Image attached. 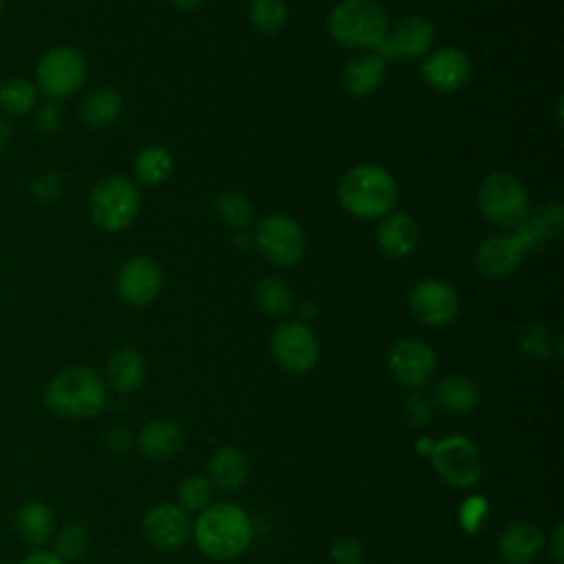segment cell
<instances>
[{"label": "cell", "instance_id": "cell-1", "mask_svg": "<svg viewBox=\"0 0 564 564\" xmlns=\"http://www.w3.org/2000/svg\"><path fill=\"white\" fill-rule=\"evenodd\" d=\"M341 207L364 220L383 218L399 196L394 176L379 163H357L344 172L337 185Z\"/></svg>", "mask_w": 564, "mask_h": 564}, {"label": "cell", "instance_id": "cell-2", "mask_svg": "<svg viewBox=\"0 0 564 564\" xmlns=\"http://www.w3.org/2000/svg\"><path fill=\"white\" fill-rule=\"evenodd\" d=\"M247 513L229 502L207 505L194 522V540L212 560H231L247 551L251 542Z\"/></svg>", "mask_w": 564, "mask_h": 564}, {"label": "cell", "instance_id": "cell-3", "mask_svg": "<svg viewBox=\"0 0 564 564\" xmlns=\"http://www.w3.org/2000/svg\"><path fill=\"white\" fill-rule=\"evenodd\" d=\"M44 403L59 416L88 419L101 412L106 405V386L95 370L86 366H73L57 372L48 381L44 390Z\"/></svg>", "mask_w": 564, "mask_h": 564}, {"label": "cell", "instance_id": "cell-4", "mask_svg": "<svg viewBox=\"0 0 564 564\" xmlns=\"http://www.w3.org/2000/svg\"><path fill=\"white\" fill-rule=\"evenodd\" d=\"M326 29L346 48L377 51L388 33V13L377 0H341L328 13Z\"/></svg>", "mask_w": 564, "mask_h": 564}, {"label": "cell", "instance_id": "cell-5", "mask_svg": "<svg viewBox=\"0 0 564 564\" xmlns=\"http://www.w3.org/2000/svg\"><path fill=\"white\" fill-rule=\"evenodd\" d=\"M478 209L482 218L500 229H516L529 214V192L511 172H491L478 185Z\"/></svg>", "mask_w": 564, "mask_h": 564}, {"label": "cell", "instance_id": "cell-6", "mask_svg": "<svg viewBox=\"0 0 564 564\" xmlns=\"http://www.w3.org/2000/svg\"><path fill=\"white\" fill-rule=\"evenodd\" d=\"M141 207L139 187L126 176H106L90 192L88 209L104 231H121L132 225Z\"/></svg>", "mask_w": 564, "mask_h": 564}, {"label": "cell", "instance_id": "cell-7", "mask_svg": "<svg viewBox=\"0 0 564 564\" xmlns=\"http://www.w3.org/2000/svg\"><path fill=\"white\" fill-rule=\"evenodd\" d=\"M88 66L84 55L73 46H55L46 51L35 68L37 88L44 97L57 101L75 95L86 79Z\"/></svg>", "mask_w": 564, "mask_h": 564}, {"label": "cell", "instance_id": "cell-8", "mask_svg": "<svg viewBox=\"0 0 564 564\" xmlns=\"http://www.w3.org/2000/svg\"><path fill=\"white\" fill-rule=\"evenodd\" d=\"M253 242L264 260L278 267L297 264L306 251V236L300 223L286 214H271L258 223Z\"/></svg>", "mask_w": 564, "mask_h": 564}, {"label": "cell", "instance_id": "cell-9", "mask_svg": "<svg viewBox=\"0 0 564 564\" xmlns=\"http://www.w3.org/2000/svg\"><path fill=\"white\" fill-rule=\"evenodd\" d=\"M432 465L452 487H471L482 471L476 445L465 436H447L432 445Z\"/></svg>", "mask_w": 564, "mask_h": 564}, {"label": "cell", "instance_id": "cell-10", "mask_svg": "<svg viewBox=\"0 0 564 564\" xmlns=\"http://www.w3.org/2000/svg\"><path fill=\"white\" fill-rule=\"evenodd\" d=\"M271 355L289 372H306L319 357L315 333L302 322H284L271 335Z\"/></svg>", "mask_w": 564, "mask_h": 564}, {"label": "cell", "instance_id": "cell-11", "mask_svg": "<svg viewBox=\"0 0 564 564\" xmlns=\"http://www.w3.org/2000/svg\"><path fill=\"white\" fill-rule=\"evenodd\" d=\"M436 40V26L423 15H410L388 29L381 46L375 51L388 59H419Z\"/></svg>", "mask_w": 564, "mask_h": 564}, {"label": "cell", "instance_id": "cell-12", "mask_svg": "<svg viewBox=\"0 0 564 564\" xmlns=\"http://www.w3.org/2000/svg\"><path fill=\"white\" fill-rule=\"evenodd\" d=\"M390 375L408 388L425 386L436 372V355L430 344L414 337H403L388 352Z\"/></svg>", "mask_w": 564, "mask_h": 564}, {"label": "cell", "instance_id": "cell-13", "mask_svg": "<svg viewBox=\"0 0 564 564\" xmlns=\"http://www.w3.org/2000/svg\"><path fill=\"white\" fill-rule=\"evenodd\" d=\"M527 249L516 234H491L482 238L474 251V269L487 280H502L513 275Z\"/></svg>", "mask_w": 564, "mask_h": 564}, {"label": "cell", "instance_id": "cell-14", "mask_svg": "<svg viewBox=\"0 0 564 564\" xmlns=\"http://www.w3.org/2000/svg\"><path fill=\"white\" fill-rule=\"evenodd\" d=\"M412 315L427 326L449 324L460 308V297L456 289L443 280H421L410 291Z\"/></svg>", "mask_w": 564, "mask_h": 564}, {"label": "cell", "instance_id": "cell-15", "mask_svg": "<svg viewBox=\"0 0 564 564\" xmlns=\"http://www.w3.org/2000/svg\"><path fill=\"white\" fill-rule=\"evenodd\" d=\"M163 284V269L148 256H134L117 273V293L130 306L150 304Z\"/></svg>", "mask_w": 564, "mask_h": 564}, {"label": "cell", "instance_id": "cell-16", "mask_svg": "<svg viewBox=\"0 0 564 564\" xmlns=\"http://www.w3.org/2000/svg\"><path fill=\"white\" fill-rule=\"evenodd\" d=\"M192 533V522L178 505H156L143 518L145 540L161 551L181 549Z\"/></svg>", "mask_w": 564, "mask_h": 564}, {"label": "cell", "instance_id": "cell-17", "mask_svg": "<svg viewBox=\"0 0 564 564\" xmlns=\"http://www.w3.org/2000/svg\"><path fill=\"white\" fill-rule=\"evenodd\" d=\"M425 84L438 93H456L471 75L469 57L458 46H443L421 64Z\"/></svg>", "mask_w": 564, "mask_h": 564}, {"label": "cell", "instance_id": "cell-18", "mask_svg": "<svg viewBox=\"0 0 564 564\" xmlns=\"http://www.w3.org/2000/svg\"><path fill=\"white\" fill-rule=\"evenodd\" d=\"M564 227V209L557 200H546L535 209H529L527 218L513 229L522 240L527 253L538 251L546 242L555 240Z\"/></svg>", "mask_w": 564, "mask_h": 564}, {"label": "cell", "instance_id": "cell-19", "mask_svg": "<svg viewBox=\"0 0 564 564\" xmlns=\"http://www.w3.org/2000/svg\"><path fill=\"white\" fill-rule=\"evenodd\" d=\"M419 225L405 212L386 214L377 229V245L390 258H408L419 247Z\"/></svg>", "mask_w": 564, "mask_h": 564}, {"label": "cell", "instance_id": "cell-20", "mask_svg": "<svg viewBox=\"0 0 564 564\" xmlns=\"http://www.w3.org/2000/svg\"><path fill=\"white\" fill-rule=\"evenodd\" d=\"M386 70H388V62L379 53L368 51L346 64L341 73V84L348 95L366 97L381 86Z\"/></svg>", "mask_w": 564, "mask_h": 564}, {"label": "cell", "instance_id": "cell-21", "mask_svg": "<svg viewBox=\"0 0 564 564\" xmlns=\"http://www.w3.org/2000/svg\"><path fill=\"white\" fill-rule=\"evenodd\" d=\"M137 445L148 458L165 460L183 445V427L174 419H154L145 423L137 436Z\"/></svg>", "mask_w": 564, "mask_h": 564}, {"label": "cell", "instance_id": "cell-22", "mask_svg": "<svg viewBox=\"0 0 564 564\" xmlns=\"http://www.w3.org/2000/svg\"><path fill=\"white\" fill-rule=\"evenodd\" d=\"M544 546V533L529 522L511 524L498 540V553L507 564H529Z\"/></svg>", "mask_w": 564, "mask_h": 564}, {"label": "cell", "instance_id": "cell-23", "mask_svg": "<svg viewBox=\"0 0 564 564\" xmlns=\"http://www.w3.org/2000/svg\"><path fill=\"white\" fill-rule=\"evenodd\" d=\"M207 474H209L212 487L234 494L247 480V458L236 447H220L212 454L207 463Z\"/></svg>", "mask_w": 564, "mask_h": 564}, {"label": "cell", "instance_id": "cell-24", "mask_svg": "<svg viewBox=\"0 0 564 564\" xmlns=\"http://www.w3.org/2000/svg\"><path fill=\"white\" fill-rule=\"evenodd\" d=\"M15 529L24 542L33 546H42L53 535L55 516L48 505L40 500H26L15 511Z\"/></svg>", "mask_w": 564, "mask_h": 564}, {"label": "cell", "instance_id": "cell-25", "mask_svg": "<svg viewBox=\"0 0 564 564\" xmlns=\"http://www.w3.org/2000/svg\"><path fill=\"white\" fill-rule=\"evenodd\" d=\"M436 403L441 405V410L449 412V414H467L471 410H476L478 401H480V392L478 386L460 375H452L438 381L436 390H434Z\"/></svg>", "mask_w": 564, "mask_h": 564}, {"label": "cell", "instance_id": "cell-26", "mask_svg": "<svg viewBox=\"0 0 564 564\" xmlns=\"http://www.w3.org/2000/svg\"><path fill=\"white\" fill-rule=\"evenodd\" d=\"M108 381L117 392H132L145 379V359L134 348H119L108 361Z\"/></svg>", "mask_w": 564, "mask_h": 564}, {"label": "cell", "instance_id": "cell-27", "mask_svg": "<svg viewBox=\"0 0 564 564\" xmlns=\"http://www.w3.org/2000/svg\"><path fill=\"white\" fill-rule=\"evenodd\" d=\"M119 112H121V95L108 86H99L90 90L79 106V115L84 123L93 128L112 123L119 117Z\"/></svg>", "mask_w": 564, "mask_h": 564}, {"label": "cell", "instance_id": "cell-28", "mask_svg": "<svg viewBox=\"0 0 564 564\" xmlns=\"http://www.w3.org/2000/svg\"><path fill=\"white\" fill-rule=\"evenodd\" d=\"M256 306L271 317H282L293 308V291L286 280L278 275H267L256 284L253 291Z\"/></svg>", "mask_w": 564, "mask_h": 564}, {"label": "cell", "instance_id": "cell-29", "mask_svg": "<svg viewBox=\"0 0 564 564\" xmlns=\"http://www.w3.org/2000/svg\"><path fill=\"white\" fill-rule=\"evenodd\" d=\"M174 172V156L163 145H148L134 159V174L143 185H161Z\"/></svg>", "mask_w": 564, "mask_h": 564}, {"label": "cell", "instance_id": "cell-30", "mask_svg": "<svg viewBox=\"0 0 564 564\" xmlns=\"http://www.w3.org/2000/svg\"><path fill=\"white\" fill-rule=\"evenodd\" d=\"M37 104V88L26 79H9L0 84V110L13 117L26 115Z\"/></svg>", "mask_w": 564, "mask_h": 564}, {"label": "cell", "instance_id": "cell-31", "mask_svg": "<svg viewBox=\"0 0 564 564\" xmlns=\"http://www.w3.org/2000/svg\"><path fill=\"white\" fill-rule=\"evenodd\" d=\"M286 18L289 9L284 0H251L249 4V20L258 33H280L286 24Z\"/></svg>", "mask_w": 564, "mask_h": 564}, {"label": "cell", "instance_id": "cell-32", "mask_svg": "<svg viewBox=\"0 0 564 564\" xmlns=\"http://www.w3.org/2000/svg\"><path fill=\"white\" fill-rule=\"evenodd\" d=\"M214 207H216V214L223 220V225H227L231 229H245L253 220L251 200L238 192H223L216 198Z\"/></svg>", "mask_w": 564, "mask_h": 564}, {"label": "cell", "instance_id": "cell-33", "mask_svg": "<svg viewBox=\"0 0 564 564\" xmlns=\"http://www.w3.org/2000/svg\"><path fill=\"white\" fill-rule=\"evenodd\" d=\"M88 544H90V535L86 531V527L82 524H68L64 527L57 538H55V555L62 560V562H70V560H77L82 557L86 551H88Z\"/></svg>", "mask_w": 564, "mask_h": 564}, {"label": "cell", "instance_id": "cell-34", "mask_svg": "<svg viewBox=\"0 0 564 564\" xmlns=\"http://www.w3.org/2000/svg\"><path fill=\"white\" fill-rule=\"evenodd\" d=\"M518 348L522 355L533 359H546L553 352V337L551 333L540 324H524L518 330Z\"/></svg>", "mask_w": 564, "mask_h": 564}, {"label": "cell", "instance_id": "cell-35", "mask_svg": "<svg viewBox=\"0 0 564 564\" xmlns=\"http://www.w3.org/2000/svg\"><path fill=\"white\" fill-rule=\"evenodd\" d=\"M178 500H181V509L185 511H200L209 505L212 500V482L205 476H189L187 480H183L181 489H178Z\"/></svg>", "mask_w": 564, "mask_h": 564}, {"label": "cell", "instance_id": "cell-36", "mask_svg": "<svg viewBox=\"0 0 564 564\" xmlns=\"http://www.w3.org/2000/svg\"><path fill=\"white\" fill-rule=\"evenodd\" d=\"M403 419L412 425V427H423L432 421V403L425 394L421 392H410L403 399Z\"/></svg>", "mask_w": 564, "mask_h": 564}, {"label": "cell", "instance_id": "cell-37", "mask_svg": "<svg viewBox=\"0 0 564 564\" xmlns=\"http://www.w3.org/2000/svg\"><path fill=\"white\" fill-rule=\"evenodd\" d=\"M330 560L335 564H361L364 562V549L355 538H337L330 546Z\"/></svg>", "mask_w": 564, "mask_h": 564}, {"label": "cell", "instance_id": "cell-38", "mask_svg": "<svg viewBox=\"0 0 564 564\" xmlns=\"http://www.w3.org/2000/svg\"><path fill=\"white\" fill-rule=\"evenodd\" d=\"M485 513H487V500L476 496V498L465 500V505L460 507L458 520H460V524H463V529H465L467 533H474V531H478V527H480Z\"/></svg>", "mask_w": 564, "mask_h": 564}, {"label": "cell", "instance_id": "cell-39", "mask_svg": "<svg viewBox=\"0 0 564 564\" xmlns=\"http://www.w3.org/2000/svg\"><path fill=\"white\" fill-rule=\"evenodd\" d=\"M20 564H64V562L53 551L37 549V551H31L29 555H24L20 560Z\"/></svg>", "mask_w": 564, "mask_h": 564}, {"label": "cell", "instance_id": "cell-40", "mask_svg": "<svg viewBox=\"0 0 564 564\" xmlns=\"http://www.w3.org/2000/svg\"><path fill=\"white\" fill-rule=\"evenodd\" d=\"M551 553H553V560L560 564L562 562V524H557L551 535Z\"/></svg>", "mask_w": 564, "mask_h": 564}, {"label": "cell", "instance_id": "cell-41", "mask_svg": "<svg viewBox=\"0 0 564 564\" xmlns=\"http://www.w3.org/2000/svg\"><path fill=\"white\" fill-rule=\"evenodd\" d=\"M110 436H112V438H117V441H115V445H110L115 452H126V449L130 447V434H128V432L115 430V432H110Z\"/></svg>", "mask_w": 564, "mask_h": 564}, {"label": "cell", "instance_id": "cell-42", "mask_svg": "<svg viewBox=\"0 0 564 564\" xmlns=\"http://www.w3.org/2000/svg\"><path fill=\"white\" fill-rule=\"evenodd\" d=\"M178 11H194V9H198L205 0H170Z\"/></svg>", "mask_w": 564, "mask_h": 564}, {"label": "cell", "instance_id": "cell-43", "mask_svg": "<svg viewBox=\"0 0 564 564\" xmlns=\"http://www.w3.org/2000/svg\"><path fill=\"white\" fill-rule=\"evenodd\" d=\"M9 139H11V128L4 119H0V150L9 143Z\"/></svg>", "mask_w": 564, "mask_h": 564}, {"label": "cell", "instance_id": "cell-44", "mask_svg": "<svg viewBox=\"0 0 564 564\" xmlns=\"http://www.w3.org/2000/svg\"><path fill=\"white\" fill-rule=\"evenodd\" d=\"M2 4H4V0H0V11H2Z\"/></svg>", "mask_w": 564, "mask_h": 564}]
</instances>
